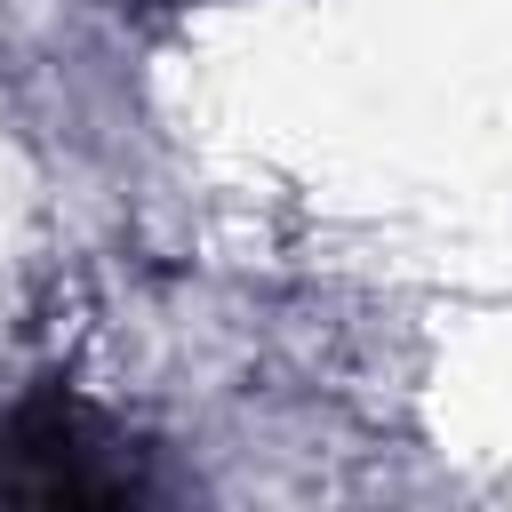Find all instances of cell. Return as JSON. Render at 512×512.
Here are the masks:
<instances>
[{"mask_svg":"<svg viewBox=\"0 0 512 512\" xmlns=\"http://www.w3.org/2000/svg\"><path fill=\"white\" fill-rule=\"evenodd\" d=\"M144 488L136 448L64 384H32L0 424V496L8 504H128Z\"/></svg>","mask_w":512,"mask_h":512,"instance_id":"obj_1","label":"cell"}]
</instances>
